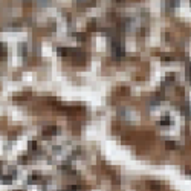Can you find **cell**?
<instances>
[{
    "label": "cell",
    "mask_w": 191,
    "mask_h": 191,
    "mask_svg": "<svg viewBox=\"0 0 191 191\" xmlns=\"http://www.w3.org/2000/svg\"><path fill=\"white\" fill-rule=\"evenodd\" d=\"M182 113H185L188 118H191V105L190 104H187V107H182Z\"/></svg>",
    "instance_id": "6da1fadb"
},
{
    "label": "cell",
    "mask_w": 191,
    "mask_h": 191,
    "mask_svg": "<svg viewBox=\"0 0 191 191\" xmlns=\"http://www.w3.org/2000/svg\"><path fill=\"white\" fill-rule=\"evenodd\" d=\"M55 131H57V129H55V127L54 125H51V127H46V129H44V135H47V133H55Z\"/></svg>",
    "instance_id": "7a4b0ae2"
},
{
    "label": "cell",
    "mask_w": 191,
    "mask_h": 191,
    "mask_svg": "<svg viewBox=\"0 0 191 191\" xmlns=\"http://www.w3.org/2000/svg\"><path fill=\"white\" fill-rule=\"evenodd\" d=\"M170 121H171V119H170V116L165 115V116H164V118L161 119V124H162V125H167V124H170Z\"/></svg>",
    "instance_id": "3957f363"
},
{
    "label": "cell",
    "mask_w": 191,
    "mask_h": 191,
    "mask_svg": "<svg viewBox=\"0 0 191 191\" xmlns=\"http://www.w3.org/2000/svg\"><path fill=\"white\" fill-rule=\"evenodd\" d=\"M187 78L191 81V61H188V64H187Z\"/></svg>",
    "instance_id": "277c9868"
},
{
    "label": "cell",
    "mask_w": 191,
    "mask_h": 191,
    "mask_svg": "<svg viewBox=\"0 0 191 191\" xmlns=\"http://www.w3.org/2000/svg\"><path fill=\"white\" fill-rule=\"evenodd\" d=\"M167 145H168V148H176V142L174 141H167Z\"/></svg>",
    "instance_id": "5b68a950"
},
{
    "label": "cell",
    "mask_w": 191,
    "mask_h": 191,
    "mask_svg": "<svg viewBox=\"0 0 191 191\" xmlns=\"http://www.w3.org/2000/svg\"><path fill=\"white\" fill-rule=\"evenodd\" d=\"M77 190H78L77 187H67V188H64L63 191H77Z\"/></svg>",
    "instance_id": "8992f818"
}]
</instances>
